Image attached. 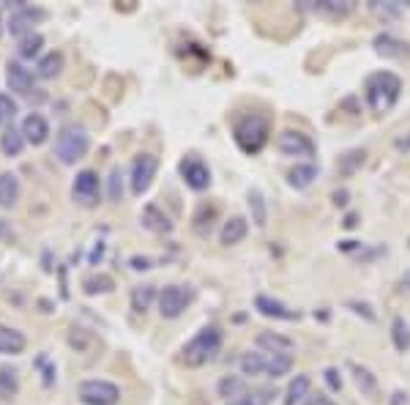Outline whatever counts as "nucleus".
<instances>
[{
  "label": "nucleus",
  "instance_id": "f257e3e1",
  "mask_svg": "<svg viewBox=\"0 0 410 405\" xmlns=\"http://www.w3.org/2000/svg\"><path fill=\"white\" fill-rule=\"evenodd\" d=\"M364 93H367L369 107L383 115L397 104V99L402 93V80L394 72H375L364 82Z\"/></svg>",
  "mask_w": 410,
  "mask_h": 405
},
{
  "label": "nucleus",
  "instance_id": "f03ea898",
  "mask_svg": "<svg viewBox=\"0 0 410 405\" xmlns=\"http://www.w3.org/2000/svg\"><path fill=\"white\" fill-rule=\"evenodd\" d=\"M222 348V328L219 326H203L181 350V362L186 367H203L211 359H216Z\"/></svg>",
  "mask_w": 410,
  "mask_h": 405
},
{
  "label": "nucleus",
  "instance_id": "7ed1b4c3",
  "mask_svg": "<svg viewBox=\"0 0 410 405\" xmlns=\"http://www.w3.org/2000/svg\"><path fill=\"white\" fill-rule=\"evenodd\" d=\"M233 135H235L238 148H241L244 154H252V157H255V154H260V151L266 148L271 129H269V121H266L263 115L252 112V115H244V118L235 124Z\"/></svg>",
  "mask_w": 410,
  "mask_h": 405
},
{
  "label": "nucleus",
  "instance_id": "20e7f679",
  "mask_svg": "<svg viewBox=\"0 0 410 405\" xmlns=\"http://www.w3.org/2000/svg\"><path fill=\"white\" fill-rule=\"evenodd\" d=\"M90 148V137L85 132V126L79 124H66L61 132H58V140H55V157L64 164H77Z\"/></svg>",
  "mask_w": 410,
  "mask_h": 405
},
{
  "label": "nucleus",
  "instance_id": "39448f33",
  "mask_svg": "<svg viewBox=\"0 0 410 405\" xmlns=\"http://www.w3.org/2000/svg\"><path fill=\"white\" fill-rule=\"evenodd\" d=\"M77 397H79V403H85V405H118L121 389H118L115 384H110V381L90 378V381H82V384H79Z\"/></svg>",
  "mask_w": 410,
  "mask_h": 405
},
{
  "label": "nucleus",
  "instance_id": "423d86ee",
  "mask_svg": "<svg viewBox=\"0 0 410 405\" xmlns=\"http://www.w3.org/2000/svg\"><path fill=\"white\" fill-rule=\"evenodd\" d=\"M276 148L282 151V157H290V159H312V157L318 154L312 137L304 135V132H298V129H284V132H279Z\"/></svg>",
  "mask_w": 410,
  "mask_h": 405
},
{
  "label": "nucleus",
  "instance_id": "0eeeda50",
  "mask_svg": "<svg viewBox=\"0 0 410 405\" xmlns=\"http://www.w3.org/2000/svg\"><path fill=\"white\" fill-rule=\"evenodd\" d=\"M192 299H195V293H192V288H184V285H164L162 288V293H159V313H162V318H178V315H184V310L192 304Z\"/></svg>",
  "mask_w": 410,
  "mask_h": 405
},
{
  "label": "nucleus",
  "instance_id": "6e6552de",
  "mask_svg": "<svg viewBox=\"0 0 410 405\" xmlns=\"http://www.w3.org/2000/svg\"><path fill=\"white\" fill-rule=\"evenodd\" d=\"M99 189H101V181L96 170H79L71 184V195L82 208H93L99 203Z\"/></svg>",
  "mask_w": 410,
  "mask_h": 405
},
{
  "label": "nucleus",
  "instance_id": "1a4fd4ad",
  "mask_svg": "<svg viewBox=\"0 0 410 405\" xmlns=\"http://www.w3.org/2000/svg\"><path fill=\"white\" fill-rule=\"evenodd\" d=\"M178 170H181V178L186 181V186H189V189L203 192V189L211 186V170H208V164H205L197 154L184 157L181 164H178Z\"/></svg>",
  "mask_w": 410,
  "mask_h": 405
},
{
  "label": "nucleus",
  "instance_id": "9d476101",
  "mask_svg": "<svg viewBox=\"0 0 410 405\" xmlns=\"http://www.w3.org/2000/svg\"><path fill=\"white\" fill-rule=\"evenodd\" d=\"M156 170H159V159L153 154H137L132 162V192L135 195H142L150 189Z\"/></svg>",
  "mask_w": 410,
  "mask_h": 405
},
{
  "label": "nucleus",
  "instance_id": "9b49d317",
  "mask_svg": "<svg viewBox=\"0 0 410 405\" xmlns=\"http://www.w3.org/2000/svg\"><path fill=\"white\" fill-rule=\"evenodd\" d=\"M44 17H47V11H44V8L17 3V11H14V14H11V19H8V30H11V36L25 39V36H30V33H33V25H36L39 19H44Z\"/></svg>",
  "mask_w": 410,
  "mask_h": 405
},
{
  "label": "nucleus",
  "instance_id": "f8f14e48",
  "mask_svg": "<svg viewBox=\"0 0 410 405\" xmlns=\"http://www.w3.org/2000/svg\"><path fill=\"white\" fill-rule=\"evenodd\" d=\"M255 310L260 315H266V318H273V321H298V313L295 310H290L287 304L276 302V299L266 296V293L255 296Z\"/></svg>",
  "mask_w": 410,
  "mask_h": 405
},
{
  "label": "nucleus",
  "instance_id": "ddd939ff",
  "mask_svg": "<svg viewBox=\"0 0 410 405\" xmlns=\"http://www.w3.org/2000/svg\"><path fill=\"white\" fill-rule=\"evenodd\" d=\"M375 52L383 55V58H397V61H405L410 58V44L402 39H394L391 33H380L375 39Z\"/></svg>",
  "mask_w": 410,
  "mask_h": 405
},
{
  "label": "nucleus",
  "instance_id": "4468645a",
  "mask_svg": "<svg viewBox=\"0 0 410 405\" xmlns=\"http://www.w3.org/2000/svg\"><path fill=\"white\" fill-rule=\"evenodd\" d=\"M6 82H8L11 90H17V93H22V96H28V93L33 90V75H30L19 61H8V63H6Z\"/></svg>",
  "mask_w": 410,
  "mask_h": 405
},
{
  "label": "nucleus",
  "instance_id": "2eb2a0df",
  "mask_svg": "<svg viewBox=\"0 0 410 405\" xmlns=\"http://www.w3.org/2000/svg\"><path fill=\"white\" fill-rule=\"evenodd\" d=\"M47 135H50V126H47L44 115L30 112V115L22 121V137H25L30 146H41V143L47 140Z\"/></svg>",
  "mask_w": 410,
  "mask_h": 405
},
{
  "label": "nucleus",
  "instance_id": "dca6fc26",
  "mask_svg": "<svg viewBox=\"0 0 410 405\" xmlns=\"http://www.w3.org/2000/svg\"><path fill=\"white\" fill-rule=\"evenodd\" d=\"M246 233H249V222H246L244 217H230V219L222 225L219 241L224 244V246H235V244H241L246 239Z\"/></svg>",
  "mask_w": 410,
  "mask_h": 405
},
{
  "label": "nucleus",
  "instance_id": "f3484780",
  "mask_svg": "<svg viewBox=\"0 0 410 405\" xmlns=\"http://www.w3.org/2000/svg\"><path fill=\"white\" fill-rule=\"evenodd\" d=\"M257 348H263L266 353H290L295 348V342L284 334H276V331H260L257 334Z\"/></svg>",
  "mask_w": 410,
  "mask_h": 405
},
{
  "label": "nucleus",
  "instance_id": "a211bd4d",
  "mask_svg": "<svg viewBox=\"0 0 410 405\" xmlns=\"http://www.w3.org/2000/svg\"><path fill=\"white\" fill-rule=\"evenodd\" d=\"M139 219H142V225H145L148 230H153V233H170V230H173V222L167 219V214H164L159 206H153V203L142 208V217H139Z\"/></svg>",
  "mask_w": 410,
  "mask_h": 405
},
{
  "label": "nucleus",
  "instance_id": "6ab92c4d",
  "mask_svg": "<svg viewBox=\"0 0 410 405\" xmlns=\"http://www.w3.org/2000/svg\"><path fill=\"white\" fill-rule=\"evenodd\" d=\"M318 164L312 162H304V164H295V167H290L287 170V184L293 186V189H306L315 178H318Z\"/></svg>",
  "mask_w": 410,
  "mask_h": 405
},
{
  "label": "nucleus",
  "instance_id": "aec40b11",
  "mask_svg": "<svg viewBox=\"0 0 410 405\" xmlns=\"http://www.w3.org/2000/svg\"><path fill=\"white\" fill-rule=\"evenodd\" d=\"M216 392H219V397L235 403V400L246 397V381H244L241 375H224V378L216 384Z\"/></svg>",
  "mask_w": 410,
  "mask_h": 405
},
{
  "label": "nucleus",
  "instance_id": "412c9836",
  "mask_svg": "<svg viewBox=\"0 0 410 405\" xmlns=\"http://www.w3.org/2000/svg\"><path fill=\"white\" fill-rule=\"evenodd\" d=\"M309 389H312V381L309 375H295L284 392V405H301L309 397Z\"/></svg>",
  "mask_w": 410,
  "mask_h": 405
},
{
  "label": "nucleus",
  "instance_id": "4be33fe9",
  "mask_svg": "<svg viewBox=\"0 0 410 405\" xmlns=\"http://www.w3.org/2000/svg\"><path fill=\"white\" fill-rule=\"evenodd\" d=\"M249 211H252V222L257 228H266L269 225V206H266V197L260 189H249Z\"/></svg>",
  "mask_w": 410,
  "mask_h": 405
},
{
  "label": "nucleus",
  "instance_id": "5701e85b",
  "mask_svg": "<svg viewBox=\"0 0 410 405\" xmlns=\"http://www.w3.org/2000/svg\"><path fill=\"white\" fill-rule=\"evenodd\" d=\"M25 350V334L8 326H0V353H22Z\"/></svg>",
  "mask_w": 410,
  "mask_h": 405
},
{
  "label": "nucleus",
  "instance_id": "b1692460",
  "mask_svg": "<svg viewBox=\"0 0 410 405\" xmlns=\"http://www.w3.org/2000/svg\"><path fill=\"white\" fill-rule=\"evenodd\" d=\"M19 197V181L14 172H0V206L8 208Z\"/></svg>",
  "mask_w": 410,
  "mask_h": 405
},
{
  "label": "nucleus",
  "instance_id": "393cba45",
  "mask_svg": "<svg viewBox=\"0 0 410 405\" xmlns=\"http://www.w3.org/2000/svg\"><path fill=\"white\" fill-rule=\"evenodd\" d=\"M61 69H64V55H61V52H47V55L39 61L36 75L44 77V80H52V77L61 75Z\"/></svg>",
  "mask_w": 410,
  "mask_h": 405
},
{
  "label": "nucleus",
  "instance_id": "a878e982",
  "mask_svg": "<svg viewBox=\"0 0 410 405\" xmlns=\"http://www.w3.org/2000/svg\"><path fill=\"white\" fill-rule=\"evenodd\" d=\"M115 288V279L110 274H90L82 279V290L88 296H96V293H110Z\"/></svg>",
  "mask_w": 410,
  "mask_h": 405
},
{
  "label": "nucleus",
  "instance_id": "bb28decb",
  "mask_svg": "<svg viewBox=\"0 0 410 405\" xmlns=\"http://www.w3.org/2000/svg\"><path fill=\"white\" fill-rule=\"evenodd\" d=\"M22 146H25L22 129H14V126H11V129H6V132L0 135V148H3L6 157H19Z\"/></svg>",
  "mask_w": 410,
  "mask_h": 405
},
{
  "label": "nucleus",
  "instance_id": "cd10ccee",
  "mask_svg": "<svg viewBox=\"0 0 410 405\" xmlns=\"http://www.w3.org/2000/svg\"><path fill=\"white\" fill-rule=\"evenodd\" d=\"M293 370V353H273L269 356V364H266V375L269 378H282V375H287Z\"/></svg>",
  "mask_w": 410,
  "mask_h": 405
},
{
  "label": "nucleus",
  "instance_id": "c85d7f7f",
  "mask_svg": "<svg viewBox=\"0 0 410 405\" xmlns=\"http://www.w3.org/2000/svg\"><path fill=\"white\" fill-rule=\"evenodd\" d=\"M19 392V375L11 367H0V400H14Z\"/></svg>",
  "mask_w": 410,
  "mask_h": 405
},
{
  "label": "nucleus",
  "instance_id": "c756f323",
  "mask_svg": "<svg viewBox=\"0 0 410 405\" xmlns=\"http://www.w3.org/2000/svg\"><path fill=\"white\" fill-rule=\"evenodd\" d=\"M364 159H367V151L364 148H353V151H347L344 157H340V162H337V172L340 175H353L361 164H364Z\"/></svg>",
  "mask_w": 410,
  "mask_h": 405
},
{
  "label": "nucleus",
  "instance_id": "7c9ffc66",
  "mask_svg": "<svg viewBox=\"0 0 410 405\" xmlns=\"http://www.w3.org/2000/svg\"><path fill=\"white\" fill-rule=\"evenodd\" d=\"M153 299H156V288L153 285H137V288H132V310L135 313L150 310Z\"/></svg>",
  "mask_w": 410,
  "mask_h": 405
},
{
  "label": "nucleus",
  "instance_id": "2f4dec72",
  "mask_svg": "<svg viewBox=\"0 0 410 405\" xmlns=\"http://www.w3.org/2000/svg\"><path fill=\"white\" fill-rule=\"evenodd\" d=\"M391 339H394V348H397L400 353L410 350V326L405 324V318H400V315L391 321Z\"/></svg>",
  "mask_w": 410,
  "mask_h": 405
},
{
  "label": "nucleus",
  "instance_id": "473e14b6",
  "mask_svg": "<svg viewBox=\"0 0 410 405\" xmlns=\"http://www.w3.org/2000/svg\"><path fill=\"white\" fill-rule=\"evenodd\" d=\"M266 364H269V359L263 356V353H244L241 356V375H263L266 373Z\"/></svg>",
  "mask_w": 410,
  "mask_h": 405
},
{
  "label": "nucleus",
  "instance_id": "72a5a7b5",
  "mask_svg": "<svg viewBox=\"0 0 410 405\" xmlns=\"http://www.w3.org/2000/svg\"><path fill=\"white\" fill-rule=\"evenodd\" d=\"M213 219H216V206H200L197 214H195V230L197 236H208L211 228H213Z\"/></svg>",
  "mask_w": 410,
  "mask_h": 405
},
{
  "label": "nucleus",
  "instance_id": "f704fd0d",
  "mask_svg": "<svg viewBox=\"0 0 410 405\" xmlns=\"http://www.w3.org/2000/svg\"><path fill=\"white\" fill-rule=\"evenodd\" d=\"M315 8L329 14V17H347L353 11V3H347V0H318Z\"/></svg>",
  "mask_w": 410,
  "mask_h": 405
},
{
  "label": "nucleus",
  "instance_id": "c9c22d12",
  "mask_svg": "<svg viewBox=\"0 0 410 405\" xmlns=\"http://www.w3.org/2000/svg\"><path fill=\"white\" fill-rule=\"evenodd\" d=\"M353 375H355V384H358V389H361L364 395H378V381H375V375H372L367 367L353 364Z\"/></svg>",
  "mask_w": 410,
  "mask_h": 405
},
{
  "label": "nucleus",
  "instance_id": "e433bc0d",
  "mask_svg": "<svg viewBox=\"0 0 410 405\" xmlns=\"http://www.w3.org/2000/svg\"><path fill=\"white\" fill-rule=\"evenodd\" d=\"M41 47H44V39L39 36V33H30V36H25V39H19V55L22 58H33V55H39L41 52Z\"/></svg>",
  "mask_w": 410,
  "mask_h": 405
},
{
  "label": "nucleus",
  "instance_id": "4c0bfd02",
  "mask_svg": "<svg viewBox=\"0 0 410 405\" xmlns=\"http://www.w3.org/2000/svg\"><path fill=\"white\" fill-rule=\"evenodd\" d=\"M14 115H17V101H14L11 96L0 93V124L14 121Z\"/></svg>",
  "mask_w": 410,
  "mask_h": 405
},
{
  "label": "nucleus",
  "instance_id": "58836bf2",
  "mask_svg": "<svg viewBox=\"0 0 410 405\" xmlns=\"http://www.w3.org/2000/svg\"><path fill=\"white\" fill-rule=\"evenodd\" d=\"M121 178H124V172L115 167V170L110 172V200H115V203L124 197V181H121Z\"/></svg>",
  "mask_w": 410,
  "mask_h": 405
},
{
  "label": "nucleus",
  "instance_id": "ea45409f",
  "mask_svg": "<svg viewBox=\"0 0 410 405\" xmlns=\"http://www.w3.org/2000/svg\"><path fill=\"white\" fill-rule=\"evenodd\" d=\"M402 8H408V6H405V3H400V0H394V3H383V6H378V3H375V11H380L383 17H397Z\"/></svg>",
  "mask_w": 410,
  "mask_h": 405
},
{
  "label": "nucleus",
  "instance_id": "a19ab883",
  "mask_svg": "<svg viewBox=\"0 0 410 405\" xmlns=\"http://www.w3.org/2000/svg\"><path fill=\"white\" fill-rule=\"evenodd\" d=\"M323 375H326V384H329V386H331L334 392H340V389H342V378H340V373H337L334 367H329V370H326Z\"/></svg>",
  "mask_w": 410,
  "mask_h": 405
},
{
  "label": "nucleus",
  "instance_id": "79ce46f5",
  "mask_svg": "<svg viewBox=\"0 0 410 405\" xmlns=\"http://www.w3.org/2000/svg\"><path fill=\"white\" fill-rule=\"evenodd\" d=\"M347 307H353V313H358V315L364 313V318H367V321H375V313H372V307H369V304H358V302H347Z\"/></svg>",
  "mask_w": 410,
  "mask_h": 405
},
{
  "label": "nucleus",
  "instance_id": "37998d69",
  "mask_svg": "<svg viewBox=\"0 0 410 405\" xmlns=\"http://www.w3.org/2000/svg\"><path fill=\"white\" fill-rule=\"evenodd\" d=\"M273 395H276L273 389H257V392H255V403H257V405H269V403H271Z\"/></svg>",
  "mask_w": 410,
  "mask_h": 405
},
{
  "label": "nucleus",
  "instance_id": "c03bdc74",
  "mask_svg": "<svg viewBox=\"0 0 410 405\" xmlns=\"http://www.w3.org/2000/svg\"><path fill=\"white\" fill-rule=\"evenodd\" d=\"M129 266H132L135 271H145V268H150V257H139V255H137V257L129 260Z\"/></svg>",
  "mask_w": 410,
  "mask_h": 405
},
{
  "label": "nucleus",
  "instance_id": "a18cd8bd",
  "mask_svg": "<svg viewBox=\"0 0 410 405\" xmlns=\"http://www.w3.org/2000/svg\"><path fill=\"white\" fill-rule=\"evenodd\" d=\"M331 200H334V206L344 208V206H347V200H350V195H347V189H337V192L331 195Z\"/></svg>",
  "mask_w": 410,
  "mask_h": 405
},
{
  "label": "nucleus",
  "instance_id": "49530a36",
  "mask_svg": "<svg viewBox=\"0 0 410 405\" xmlns=\"http://www.w3.org/2000/svg\"><path fill=\"white\" fill-rule=\"evenodd\" d=\"M389 405H408V395H405V392H394Z\"/></svg>",
  "mask_w": 410,
  "mask_h": 405
},
{
  "label": "nucleus",
  "instance_id": "de8ad7c7",
  "mask_svg": "<svg viewBox=\"0 0 410 405\" xmlns=\"http://www.w3.org/2000/svg\"><path fill=\"white\" fill-rule=\"evenodd\" d=\"M326 403H329V400H326L323 395H309V400L304 405H326Z\"/></svg>",
  "mask_w": 410,
  "mask_h": 405
},
{
  "label": "nucleus",
  "instance_id": "09e8293b",
  "mask_svg": "<svg viewBox=\"0 0 410 405\" xmlns=\"http://www.w3.org/2000/svg\"><path fill=\"white\" fill-rule=\"evenodd\" d=\"M355 225H358V217H355V214H347V217H344V228H347V230H353Z\"/></svg>",
  "mask_w": 410,
  "mask_h": 405
},
{
  "label": "nucleus",
  "instance_id": "8fccbe9b",
  "mask_svg": "<svg viewBox=\"0 0 410 405\" xmlns=\"http://www.w3.org/2000/svg\"><path fill=\"white\" fill-rule=\"evenodd\" d=\"M227 405H257V403H255V395H246V397H241V400H235V403H227Z\"/></svg>",
  "mask_w": 410,
  "mask_h": 405
},
{
  "label": "nucleus",
  "instance_id": "3c124183",
  "mask_svg": "<svg viewBox=\"0 0 410 405\" xmlns=\"http://www.w3.org/2000/svg\"><path fill=\"white\" fill-rule=\"evenodd\" d=\"M358 246H361L358 241H342V244H340L342 252H353V249H358Z\"/></svg>",
  "mask_w": 410,
  "mask_h": 405
},
{
  "label": "nucleus",
  "instance_id": "603ef678",
  "mask_svg": "<svg viewBox=\"0 0 410 405\" xmlns=\"http://www.w3.org/2000/svg\"><path fill=\"white\" fill-rule=\"evenodd\" d=\"M6 236H11V228L6 219H0V239H6Z\"/></svg>",
  "mask_w": 410,
  "mask_h": 405
},
{
  "label": "nucleus",
  "instance_id": "864d4df0",
  "mask_svg": "<svg viewBox=\"0 0 410 405\" xmlns=\"http://www.w3.org/2000/svg\"><path fill=\"white\" fill-rule=\"evenodd\" d=\"M400 285H402V288H405V290H408V293H410V268H408V271H405V274H402V279H400Z\"/></svg>",
  "mask_w": 410,
  "mask_h": 405
},
{
  "label": "nucleus",
  "instance_id": "5fc2aeb1",
  "mask_svg": "<svg viewBox=\"0 0 410 405\" xmlns=\"http://www.w3.org/2000/svg\"><path fill=\"white\" fill-rule=\"evenodd\" d=\"M0 33H3V19H0Z\"/></svg>",
  "mask_w": 410,
  "mask_h": 405
},
{
  "label": "nucleus",
  "instance_id": "6e6d98bb",
  "mask_svg": "<svg viewBox=\"0 0 410 405\" xmlns=\"http://www.w3.org/2000/svg\"><path fill=\"white\" fill-rule=\"evenodd\" d=\"M326 405H334V403H326Z\"/></svg>",
  "mask_w": 410,
  "mask_h": 405
},
{
  "label": "nucleus",
  "instance_id": "4d7b16f0",
  "mask_svg": "<svg viewBox=\"0 0 410 405\" xmlns=\"http://www.w3.org/2000/svg\"><path fill=\"white\" fill-rule=\"evenodd\" d=\"M408 143H410V140H408Z\"/></svg>",
  "mask_w": 410,
  "mask_h": 405
}]
</instances>
